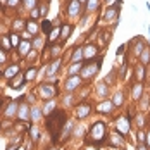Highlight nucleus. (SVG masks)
Listing matches in <instances>:
<instances>
[{
	"label": "nucleus",
	"instance_id": "1",
	"mask_svg": "<svg viewBox=\"0 0 150 150\" xmlns=\"http://www.w3.org/2000/svg\"><path fill=\"white\" fill-rule=\"evenodd\" d=\"M100 66H102V59H97L95 62H85L83 67H81L79 76L83 79H90V78H93V76L100 71Z\"/></svg>",
	"mask_w": 150,
	"mask_h": 150
},
{
	"label": "nucleus",
	"instance_id": "2",
	"mask_svg": "<svg viewBox=\"0 0 150 150\" xmlns=\"http://www.w3.org/2000/svg\"><path fill=\"white\" fill-rule=\"evenodd\" d=\"M105 122H102V121H98V122H95L93 126H91V131H90V136L91 140H93V143H97V145H100L102 142L105 140Z\"/></svg>",
	"mask_w": 150,
	"mask_h": 150
},
{
	"label": "nucleus",
	"instance_id": "3",
	"mask_svg": "<svg viewBox=\"0 0 150 150\" xmlns=\"http://www.w3.org/2000/svg\"><path fill=\"white\" fill-rule=\"evenodd\" d=\"M116 128H117V131H119L121 135H128L129 133V129H131V122H129V117H126V116H121L116 119Z\"/></svg>",
	"mask_w": 150,
	"mask_h": 150
},
{
	"label": "nucleus",
	"instance_id": "4",
	"mask_svg": "<svg viewBox=\"0 0 150 150\" xmlns=\"http://www.w3.org/2000/svg\"><path fill=\"white\" fill-rule=\"evenodd\" d=\"M81 81H83V78L78 74V76H67V79H66V83H64V88L67 93H71V91H74L79 85H81Z\"/></svg>",
	"mask_w": 150,
	"mask_h": 150
},
{
	"label": "nucleus",
	"instance_id": "5",
	"mask_svg": "<svg viewBox=\"0 0 150 150\" xmlns=\"http://www.w3.org/2000/svg\"><path fill=\"white\" fill-rule=\"evenodd\" d=\"M81 7H83V4H79L78 0H69V4H67V17H71V19L78 17L81 14Z\"/></svg>",
	"mask_w": 150,
	"mask_h": 150
},
{
	"label": "nucleus",
	"instance_id": "6",
	"mask_svg": "<svg viewBox=\"0 0 150 150\" xmlns=\"http://www.w3.org/2000/svg\"><path fill=\"white\" fill-rule=\"evenodd\" d=\"M60 59H55L50 62V66L47 67V81H52V79H55V73L60 69Z\"/></svg>",
	"mask_w": 150,
	"mask_h": 150
},
{
	"label": "nucleus",
	"instance_id": "7",
	"mask_svg": "<svg viewBox=\"0 0 150 150\" xmlns=\"http://www.w3.org/2000/svg\"><path fill=\"white\" fill-rule=\"evenodd\" d=\"M119 5L121 4H116V5L109 7V9L105 11V14H104V21H107V23H110V21H117V19H119V17H117V14H119Z\"/></svg>",
	"mask_w": 150,
	"mask_h": 150
},
{
	"label": "nucleus",
	"instance_id": "8",
	"mask_svg": "<svg viewBox=\"0 0 150 150\" xmlns=\"http://www.w3.org/2000/svg\"><path fill=\"white\" fill-rule=\"evenodd\" d=\"M91 112V105L88 102H83V104H79L76 107V116H78V119H85V117H88Z\"/></svg>",
	"mask_w": 150,
	"mask_h": 150
},
{
	"label": "nucleus",
	"instance_id": "9",
	"mask_svg": "<svg viewBox=\"0 0 150 150\" xmlns=\"http://www.w3.org/2000/svg\"><path fill=\"white\" fill-rule=\"evenodd\" d=\"M30 114H31V109L28 107L26 102H23V104H19V109H17V119L19 121H28L30 119Z\"/></svg>",
	"mask_w": 150,
	"mask_h": 150
},
{
	"label": "nucleus",
	"instance_id": "10",
	"mask_svg": "<svg viewBox=\"0 0 150 150\" xmlns=\"http://www.w3.org/2000/svg\"><path fill=\"white\" fill-rule=\"evenodd\" d=\"M95 110L100 112V114H110V112L114 110V104H112V100H104V102L97 104Z\"/></svg>",
	"mask_w": 150,
	"mask_h": 150
},
{
	"label": "nucleus",
	"instance_id": "11",
	"mask_svg": "<svg viewBox=\"0 0 150 150\" xmlns=\"http://www.w3.org/2000/svg\"><path fill=\"white\" fill-rule=\"evenodd\" d=\"M38 93H40V97H43V98H50V97H54V95L57 93V88L52 86V85H42V86L38 88Z\"/></svg>",
	"mask_w": 150,
	"mask_h": 150
},
{
	"label": "nucleus",
	"instance_id": "12",
	"mask_svg": "<svg viewBox=\"0 0 150 150\" xmlns=\"http://www.w3.org/2000/svg\"><path fill=\"white\" fill-rule=\"evenodd\" d=\"M109 143L114 145V147H122V145H124V136L116 129V131H112L110 136H109Z\"/></svg>",
	"mask_w": 150,
	"mask_h": 150
},
{
	"label": "nucleus",
	"instance_id": "13",
	"mask_svg": "<svg viewBox=\"0 0 150 150\" xmlns=\"http://www.w3.org/2000/svg\"><path fill=\"white\" fill-rule=\"evenodd\" d=\"M17 109H19V100H14V102H11V104L7 105L4 116H5L7 119H12L14 116H17Z\"/></svg>",
	"mask_w": 150,
	"mask_h": 150
},
{
	"label": "nucleus",
	"instance_id": "14",
	"mask_svg": "<svg viewBox=\"0 0 150 150\" xmlns=\"http://www.w3.org/2000/svg\"><path fill=\"white\" fill-rule=\"evenodd\" d=\"M131 45H133V55L140 57L142 52L145 50V43H143V40H142V38H135V40H131Z\"/></svg>",
	"mask_w": 150,
	"mask_h": 150
},
{
	"label": "nucleus",
	"instance_id": "15",
	"mask_svg": "<svg viewBox=\"0 0 150 150\" xmlns=\"http://www.w3.org/2000/svg\"><path fill=\"white\" fill-rule=\"evenodd\" d=\"M97 52H98V48H97L95 45H86V47H83V60L93 59V57L97 55Z\"/></svg>",
	"mask_w": 150,
	"mask_h": 150
},
{
	"label": "nucleus",
	"instance_id": "16",
	"mask_svg": "<svg viewBox=\"0 0 150 150\" xmlns=\"http://www.w3.org/2000/svg\"><path fill=\"white\" fill-rule=\"evenodd\" d=\"M43 117V109L40 105H33L31 107V114H30V119L33 122H38V121Z\"/></svg>",
	"mask_w": 150,
	"mask_h": 150
},
{
	"label": "nucleus",
	"instance_id": "17",
	"mask_svg": "<svg viewBox=\"0 0 150 150\" xmlns=\"http://www.w3.org/2000/svg\"><path fill=\"white\" fill-rule=\"evenodd\" d=\"M142 93H143V85L140 81H136L135 85L131 86V95H133V100H140L142 98Z\"/></svg>",
	"mask_w": 150,
	"mask_h": 150
},
{
	"label": "nucleus",
	"instance_id": "18",
	"mask_svg": "<svg viewBox=\"0 0 150 150\" xmlns=\"http://www.w3.org/2000/svg\"><path fill=\"white\" fill-rule=\"evenodd\" d=\"M95 90H97V95H98L100 98H104V97L109 95V85H107L105 81H100V83L95 86Z\"/></svg>",
	"mask_w": 150,
	"mask_h": 150
},
{
	"label": "nucleus",
	"instance_id": "19",
	"mask_svg": "<svg viewBox=\"0 0 150 150\" xmlns=\"http://www.w3.org/2000/svg\"><path fill=\"white\" fill-rule=\"evenodd\" d=\"M71 33H73V24H64V26H60V40L66 42V40L71 36Z\"/></svg>",
	"mask_w": 150,
	"mask_h": 150
},
{
	"label": "nucleus",
	"instance_id": "20",
	"mask_svg": "<svg viewBox=\"0 0 150 150\" xmlns=\"http://www.w3.org/2000/svg\"><path fill=\"white\" fill-rule=\"evenodd\" d=\"M83 60V47H76L73 55H71V64H76V62H81Z\"/></svg>",
	"mask_w": 150,
	"mask_h": 150
},
{
	"label": "nucleus",
	"instance_id": "21",
	"mask_svg": "<svg viewBox=\"0 0 150 150\" xmlns=\"http://www.w3.org/2000/svg\"><path fill=\"white\" fill-rule=\"evenodd\" d=\"M17 74H19V64L11 66V67H9V69H5V73H4V76H5L7 79H12V78H16Z\"/></svg>",
	"mask_w": 150,
	"mask_h": 150
},
{
	"label": "nucleus",
	"instance_id": "22",
	"mask_svg": "<svg viewBox=\"0 0 150 150\" xmlns=\"http://www.w3.org/2000/svg\"><path fill=\"white\" fill-rule=\"evenodd\" d=\"M112 104H114V107H121V105L124 104V93L121 90H117L116 93H114V97H112Z\"/></svg>",
	"mask_w": 150,
	"mask_h": 150
},
{
	"label": "nucleus",
	"instance_id": "23",
	"mask_svg": "<svg viewBox=\"0 0 150 150\" xmlns=\"http://www.w3.org/2000/svg\"><path fill=\"white\" fill-rule=\"evenodd\" d=\"M98 5H100V0H86V14H91V12H95L97 9H98Z\"/></svg>",
	"mask_w": 150,
	"mask_h": 150
},
{
	"label": "nucleus",
	"instance_id": "24",
	"mask_svg": "<svg viewBox=\"0 0 150 150\" xmlns=\"http://www.w3.org/2000/svg\"><path fill=\"white\" fill-rule=\"evenodd\" d=\"M17 48H19V54H21V55L24 57V55H28V54H30V50L33 48V45H31L30 42H21Z\"/></svg>",
	"mask_w": 150,
	"mask_h": 150
},
{
	"label": "nucleus",
	"instance_id": "25",
	"mask_svg": "<svg viewBox=\"0 0 150 150\" xmlns=\"http://www.w3.org/2000/svg\"><path fill=\"white\" fill-rule=\"evenodd\" d=\"M140 64H143V66H149L150 64V48L149 47H145V50L142 52V55H140Z\"/></svg>",
	"mask_w": 150,
	"mask_h": 150
},
{
	"label": "nucleus",
	"instance_id": "26",
	"mask_svg": "<svg viewBox=\"0 0 150 150\" xmlns=\"http://www.w3.org/2000/svg\"><path fill=\"white\" fill-rule=\"evenodd\" d=\"M81 67H83V64H81V62L71 64V67L67 69V74H69V76H78V73H81Z\"/></svg>",
	"mask_w": 150,
	"mask_h": 150
},
{
	"label": "nucleus",
	"instance_id": "27",
	"mask_svg": "<svg viewBox=\"0 0 150 150\" xmlns=\"http://www.w3.org/2000/svg\"><path fill=\"white\" fill-rule=\"evenodd\" d=\"M135 74H138V76H136V79H138L140 83L145 79V66H143V64H138V66H136Z\"/></svg>",
	"mask_w": 150,
	"mask_h": 150
},
{
	"label": "nucleus",
	"instance_id": "28",
	"mask_svg": "<svg viewBox=\"0 0 150 150\" xmlns=\"http://www.w3.org/2000/svg\"><path fill=\"white\" fill-rule=\"evenodd\" d=\"M42 109H43V114H52L55 110V100H48Z\"/></svg>",
	"mask_w": 150,
	"mask_h": 150
},
{
	"label": "nucleus",
	"instance_id": "29",
	"mask_svg": "<svg viewBox=\"0 0 150 150\" xmlns=\"http://www.w3.org/2000/svg\"><path fill=\"white\" fill-rule=\"evenodd\" d=\"M26 30H28V33H31V35H36V33H38V24H36L35 21H26Z\"/></svg>",
	"mask_w": 150,
	"mask_h": 150
},
{
	"label": "nucleus",
	"instance_id": "30",
	"mask_svg": "<svg viewBox=\"0 0 150 150\" xmlns=\"http://www.w3.org/2000/svg\"><path fill=\"white\" fill-rule=\"evenodd\" d=\"M24 79H26V76L17 74V76H16V79L12 81V88H21V86H23V83H24Z\"/></svg>",
	"mask_w": 150,
	"mask_h": 150
},
{
	"label": "nucleus",
	"instance_id": "31",
	"mask_svg": "<svg viewBox=\"0 0 150 150\" xmlns=\"http://www.w3.org/2000/svg\"><path fill=\"white\" fill-rule=\"evenodd\" d=\"M60 38V28H55V30H52L50 33H48V40L54 43L55 40H59Z\"/></svg>",
	"mask_w": 150,
	"mask_h": 150
},
{
	"label": "nucleus",
	"instance_id": "32",
	"mask_svg": "<svg viewBox=\"0 0 150 150\" xmlns=\"http://www.w3.org/2000/svg\"><path fill=\"white\" fill-rule=\"evenodd\" d=\"M31 45H33L35 50H42V47H43V38H42V36H35Z\"/></svg>",
	"mask_w": 150,
	"mask_h": 150
},
{
	"label": "nucleus",
	"instance_id": "33",
	"mask_svg": "<svg viewBox=\"0 0 150 150\" xmlns=\"http://www.w3.org/2000/svg\"><path fill=\"white\" fill-rule=\"evenodd\" d=\"M36 74H38L36 67H31V69H28V71H26V81H33V79L36 78Z\"/></svg>",
	"mask_w": 150,
	"mask_h": 150
},
{
	"label": "nucleus",
	"instance_id": "34",
	"mask_svg": "<svg viewBox=\"0 0 150 150\" xmlns=\"http://www.w3.org/2000/svg\"><path fill=\"white\" fill-rule=\"evenodd\" d=\"M30 135H31V138H33V142H38V140H40V129H38V128H31Z\"/></svg>",
	"mask_w": 150,
	"mask_h": 150
},
{
	"label": "nucleus",
	"instance_id": "35",
	"mask_svg": "<svg viewBox=\"0 0 150 150\" xmlns=\"http://www.w3.org/2000/svg\"><path fill=\"white\" fill-rule=\"evenodd\" d=\"M23 4H24V7L30 9V11L36 9V0H23Z\"/></svg>",
	"mask_w": 150,
	"mask_h": 150
},
{
	"label": "nucleus",
	"instance_id": "36",
	"mask_svg": "<svg viewBox=\"0 0 150 150\" xmlns=\"http://www.w3.org/2000/svg\"><path fill=\"white\" fill-rule=\"evenodd\" d=\"M71 129H73V122L69 121V122H66V124H64V128H62L64 136H69V135H71Z\"/></svg>",
	"mask_w": 150,
	"mask_h": 150
},
{
	"label": "nucleus",
	"instance_id": "37",
	"mask_svg": "<svg viewBox=\"0 0 150 150\" xmlns=\"http://www.w3.org/2000/svg\"><path fill=\"white\" fill-rule=\"evenodd\" d=\"M19 43H21V42H19V36L12 33V35H11V45L12 47H19Z\"/></svg>",
	"mask_w": 150,
	"mask_h": 150
},
{
	"label": "nucleus",
	"instance_id": "38",
	"mask_svg": "<svg viewBox=\"0 0 150 150\" xmlns=\"http://www.w3.org/2000/svg\"><path fill=\"white\" fill-rule=\"evenodd\" d=\"M5 60H7V54H5V50L0 47V64H4Z\"/></svg>",
	"mask_w": 150,
	"mask_h": 150
},
{
	"label": "nucleus",
	"instance_id": "39",
	"mask_svg": "<svg viewBox=\"0 0 150 150\" xmlns=\"http://www.w3.org/2000/svg\"><path fill=\"white\" fill-rule=\"evenodd\" d=\"M145 138H147V136H145L143 131H138V140H140V143H145Z\"/></svg>",
	"mask_w": 150,
	"mask_h": 150
},
{
	"label": "nucleus",
	"instance_id": "40",
	"mask_svg": "<svg viewBox=\"0 0 150 150\" xmlns=\"http://www.w3.org/2000/svg\"><path fill=\"white\" fill-rule=\"evenodd\" d=\"M121 2H122V0H105V4H107V5H110V7H112V5H116V4H121Z\"/></svg>",
	"mask_w": 150,
	"mask_h": 150
},
{
	"label": "nucleus",
	"instance_id": "41",
	"mask_svg": "<svg viewBox=\"0 0 150 150\" xmlns=\"http://www.w3.org/2000/svg\"><path fill=\"white\" fill-rule=\"evenodd\" d=\"M59 52H60V47L59 45H54V47H52V55H57Z\"/></svg>",
	"mask_w": 150,
	"mask_h": 150
},
{
	"label": "nucleus",
	"instance_id": "42",
	"mask_svg": "<svg viewBox=\"0 0 150 150\" xmlns=\"http://www.w3.org/2000/svg\"><path fill=\"white\" fill-rule=\"evenodd\" d=\"M52 28V24H50V21H43V31H48Z\"/></svg>",
	"mask_w": 150,
	"mask_h": 150
},
{
	"label": "nucleus",
	"instance_id": "43",
	"mask_svg": "<svg viewBox=\"0 0 150 150\" xmlns=\"http://www.w3.org/2000/svg\"><path fill=\"white\" fill-rule=\"evenodd\" d=\"M64 104L71 105V104H73V97H71V95H69V97H64Z\"/></svg>",
	"mask_w": 150,
	"mask_h": 150
},
{
	"label": "nucleus",
	"instance_id": "44",
	"mask_svg": "<svg viewBox=\"0 0 150 150\" xmlns=\"http://www.w3.org/2000/svg\"><path fill=\"white\" fill-rule=\"evenodd\" d=\"M47 12H48V5L45 4V5H42V11H40V16H45Z\"/></svg>",
	"mask_w": 150,
	"mask_h": 150
},
{
	"label": "nucleus",
	"instance_id": "45",
	"mask_svg": "<svg viewBox=\"0 0 150 150\" xmlns=\"http://www.w3.org/2000/svg\"><path fill=\"white\" fill-rule=\"evenodd\" d=\"M31 16H33L35 19H36V17H40V11H38V9H33V11H31Z\"/></svg>",
	"mask_w": 150,
	"mask_h": 150
},
{
	"label": "nucleus",
	"instance_id": "46",
	"mask_svg": "<svg viewBox=\"0 0 150 150\" xmlns=\"http://www.w3.org/2000/svg\"><path fill=\"white\" fill-rule=\"evenodd\" d=\"M136 150H149V149H147L145 143H138V145H136Z\"/></svg>",
	"mask_w": 150,
	"mask_h": 150
},
{
	"label": "nucleus",
	"instance_id": "47",
	"mask_svg": "<svg viewBox=\"0 0 150 150\" xmlns=\"http://www.w3.org/2000/svg\"><path fill=\"white\" fill-rule=\"evenodd\" d=\"M7 4H9L11 7H16V5L19 4V0H7Z\"/></svg>",
	"mask_w": 150,
	"mask_h": 150
},
{
	"label": "nucleus",
	"instance_id": "48",
	"mask_svg": "<svg viewBox=\"0 0 150 150\" xmlns=\"http://www.w3.org/2000/svg\"><path fill=\"white\" fill-rule=\"evenodd\" d=\"M14 28H16V30H19V28H23V21H17V23L14 24Z\"/></svg>",
	"mask_w": 150,
	"mask_h": 150
},
{
	"label": "nucleus",
	"instance_id": "49",
	"mask_svg": "<svg viewBox=\"0 0 150 150\" xmlns=\"http://www.w3.org/2000/svg\"><path fill=\"white\" fill-rule=\"evenodd\" d=\"M136 117H138V124L142 126V124H143V116H136Z\"/></svg>",
	"mask_w": 150,
	"mask_h": 150
},
{
	"label": "nucleus",
	"instance_id": "50",
	"mask_svg": "<svg viewBox=\"0 0 150 150\" xmlns=\"http://www.w3.org/2000/svg\"><path fill=\"white\" fill-rule=\"evenodd\" d=\"M145 145H147V147H149V149H150V133H149V135H147V143H145Z\"/></svg>",
	"mask_w": 150,
	"mask_h": 150
},
{
	"label": "nucleus",
	"instance_id": "51",
	"mask_svg": "<svg viewBox=\"0 0 150 150\" xmlns=\"http://www.w3.org/2000/svg\"><path fill=\"white\" fill-rule=\"evenodd\" d=\"M147 11L150 12V2H147Z\"/></svg>",
	"mask_w": 150,
	"mask_h": 150
},
{
	"label": "nucleus",
	"instance_id": "52",
	"mask_svg": "<svg viewBox=\"0 0 150 150\" xmlns=\"http://www.w3.org/2000/svg\"><path fill=\"white\" fill-rule=\"evenodd\" d=\"M78 2H79V4H86V0H78Z\"/></svg>",
	"mask_w": 150,
	"mask_h": 150
},
{
	"label": "nucleus",
	"instance_id": "53",
	"mask_svg": "<svg viewBox=\"0 0 150 150\" xmlns=\"http://www.w3.org/2000/svg\"><path fill=\"white\" fill-rule=\"evenodd\" d=\"M147 33H149V36H150V26H147Z\"/></svg>",
	"mask_w": 150,
	"mask_h": 150
},
{
	"label": "nucleus",
	"instance_id": "54",
	"mask_svg": "<svg viewBox=\"0 0 150 150\" xmlns=\"http://www.w3.org/2000/svg\"><path fill=\"white\" fill-rule=\"evenodd\" d=\"M48 150H57V149H55V147H50V149H48Z\"/></svg>",
	"mask_w": 150,
	"mask_h": 150
},
{
	"label": "nucleus",
	"instance_id": "55",
	"mask_svg": "<svg viewBox=\"0 0 150 150\" xmlns=\"http://www.w3.org/2000/svg\"><path fill=\"white\" fill-rule=\"evenodd\" d=\"M0 107H2V100H0Z\"/></svg>",
	"mask_w": 150,
	"mask_h": 150
},
{
	"label": "nucleus",
	"instance_id": "56",
	"mask_svg": "<svg viewBox=\"0 0 150 150\" xmlns=\"http://www.w3.org/2000/svg\"><path fill=\"white\" fill-rule=\"evenodd\" d=\"M149 109H150V105H149Z\"/></svg>",
	"mask_w": 150,
	"mask_h": 150
}]
</instances>
